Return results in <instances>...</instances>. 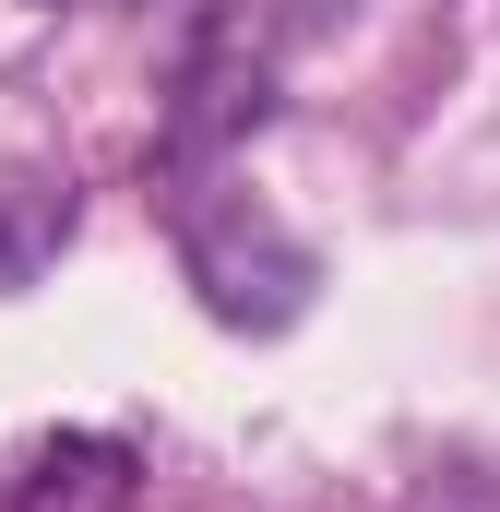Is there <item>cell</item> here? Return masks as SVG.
Listing matches in <instances>:
<instances>
[{"mask_svg": "<svg viewBox=\"0 0 500 512\" xmlns=\"http://www.w3.org/2000/svg\"><path fill=\"white\" fill-rule=\"evenodd\" d=\"M191 274H203L215 322H286V310L310 298V251H298V239H274L250 203L191 215Z\"/></svg>", "mask_w": 500, "mask_h": 512, "instance_id": "obj_1", "label": "cell"}, {"mask_svg": "<svg viewBox=\"0 0 500 512\" xmlns=\"http://www.w3.org/2000/svg\"><path fill=\"white\" fill-rule=\"evenodd\" d=\"M0 512H131V453L108 429H60L0 477Z\"/></svg>", "mask_w": 500, "mask_h": 512, "instance_id": "obj_2", "label": "cell"}, {"mask_svg": "<svg viewBox=\"0 0 500 512\" xmlns=\"http://www.w3.org/2000/svg\"><path fill=\"white\" fill-rule=\"evenodd\" d=\"M60 227H72V179L36 167V155H0V286H24L60 251Z\"/></svg>", "mask_w": 500, "mask_h": 512, "instance_id": "obj_3", "label": "cell"}]
</instances>
